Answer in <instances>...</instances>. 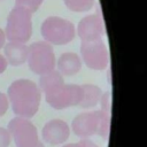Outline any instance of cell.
I'll return each mask as SVG.
<instances>
[{
    "label": "cell",
    "instance_id": "cell-2",
    "mask_svg": "<svg viewBox=\"0 0 147 147\" xmlns=\"http://www.w3.org/2000/svg\"><path fill=\"white\" fill-rule=\"evenodd\" d=\"M32 32L31 13L22 7L15 6L7 17L5 36L9 41L25 42Z\"/></svg>",
    "mask_w": 147,
    "mask_h": 147
},
{
    "label": "cell",
    "instance_id": "cell-11",
    "mask_svg": "<svg viewBox=\"0 0 147 147\" xmlns=\"http://www.w3.org/2000/svg\"><path fill=\"white\" fill-rule=\"evenodd\" d=\"M11 136L7 129L0 127V147H8L10 145Z\"/></svg>",
    "mask_w": 147,
    "mask_h": 147
},
{
    "label": "cell",
    "instance_id": "cell-12",
    "mask_svg": "<svg viewBox=\"0 0 147 147\" xmlns=\"http://www.w3.org/2000/svg\"><path fill=\"white\" fill-rule=\"evenodd\" d=\"M8 106H9L8 96L0 92V116L6 114V111L8 110Z\"/></svg>",
    "mask_w": 147,
    "mask_h": 147
},
{
    "label": "cell",
    "instance_id": "cell-8",
    "mask_svg": "<svg viewBox=\"0 0 147 147\" xmlns=\"http://www.w3.org/2000/svg\"><path fill=\"white\" fill-rule=\"evenodd\" d=\"M60 70L65 75L75 74L79 68V61L75 54H64L59 61Z\"/></svg>",
    "mask_w": 147,
    "mask_h": 147
},
{
    "label": "cell",
    "instance_id": "cell-7",
    "mask_svg": "<svg viewBox=\"0 0 147 147\" xmlns=\"http://www.w3.org/2000/svg\"><path fill=\"white\" fill-rule=\"evenodd\" d=\"M68 126L61 121H52L47 123L42 130L44 139L51 144H60L68 138Z\"/></svg>",
    "mask_w": 147,
    "mask_h": 147
},
{
    "label": "cell",
    "instance_id": "cell-9",
    "mask_svg": "<svg viewBox=\"0 0 147 147\" xmlns=\"http://www.w3.org/2000/svg\"><path fill=\"white\" fill-rule=\"evenodd\" d=\"M41 2L42 0H16V6L22 7L30 13H33L39 8Z\"/></svg>",
    "mask_w": 147,
    "mask_h": 147
},
{
    "label": "cell",
    "instance_id": "cell-10",
    "mask_svg": "<svg viewBox=\"0 0 147 147\" xmlns=\"http://www.w3.org/2000/svg\"><path fill=\"white\" fill-rule=\"evenodd\" d=\"M67 6L72 10H83L88 7L90 0H64Z\"/></svg>",
    "mask_w": 147,
    "mask_h": 147
},
{
    "label": "cell",
    "instance_id": "cell-4",
    "mask_svg": "<svg viewBox=\"0 0 147 147\" xmlns=\"http://www.w3.org/2000/svg\"><path fill=\"white\" fill-rule=\"evenodd\" d=\"M28 61L30 69L36 74H48L54 68V55L49 45L34 42L29 47Z\"/></svg>",
    "mask_w": 147,
    "mask_h": 147
},
{
    "label": "cell",
    "instance_id": "cell-5",
    "mask_svg": "<svg viewBox=\"0 0 147 147\" xmlns=\"http://www.w3.org/2000/svg\"><path fill=\"white\" fill-rule=\"evenodd\" d=\"M41 33L47 41L61 45L72 39L74 26L71 25V23L62 18L49 17L44 22L41 26Z\"/></svg>",
    "mask_w": 147,
    "mask_h": 147
},
{
    "label": "cell",
    "instance_id": "cell-6",
    "mask_svg": "<svg viewBox=\"0 0 147 147\" xmlns=\"http://www.w3.org/2000/svg\"><path fill=\"white\" fill-rule=\"evenodd\" d=\"M3 49H5V57L10 65L14 67L21 65L28 59L29 48L23 42L9 41L3 46Z\"/></svg>",
    "mask_w": 147,
    "mask_h": 147
},
{
    "label": "cell",
    "instance_id": "cell-13",
    "mask_svg": "<svg viewBox=\"0 0 147 147\" xmlns=\"http://www.w3.org/2000/svg\"><path fill=\"white\" fill-rule=\"evenodd\" d=\"M7 64H8V62H7L6 57H5L3 55H1V54H0V74H2V72L6 70Z\"/></svg>",
    "mask_w": 147,
    "mask_h": 147
},
{
    "label": "cell",
    "instance_id": "cell-14",
    "mask_svg": "<svg viewBox=\"0 0 147 147\" xmlns=\"http://www.w3.org/2000/svg\"><path fill=\"white\" fill-rule=\"evenodd\" d=\"M5 40H6V36H5V31L2 29H0V49L5 46Z\"/></svg>",
    "mask_w": 147,
    "mask_h": 147
},
{
    "label": "cell",
    "instance_id": "cell-1",
    "mask_svg": "<svg viewBox=\"0 0 147 147\" xmlns=\"http://www.w3.org/2000/svg\"><path fill=\"white\" fill-rule=\"evenodd\" d=\"M11 108L17 117L30 118L39 107L40 92L34 83L28 79H18L11 83L7 91Z\"/></svg>",
    "mask_w": 147,
    "mask_h": 147
},
{
    "label": "cell",
    "instance_id": "cell-3",
    "mask_svg": "<svg viewBox=\"0 0 147 147\" xmlns=\"http://www.w3.org/2000/svg\"><path fill=\"white\" fill-rule=\"evenodd\" d=\"M7 130L14 139L16 147H42L38 140L36 127L28 118H13L8 123Z\"/></svg>",
    "mask_w": 147,
    "mask_h": 147
}]
</instances>
